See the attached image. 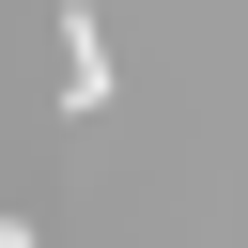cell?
Instances as JSON below:
<instances>
[{
	"instance_id": "1",
	"label": "cell",
	"mask_w": 248,
	"mask_h": 248,
	"mask_svg": "<svg viewBox=\"0 0 248 248\" xmlns=\"http://www.w3.org/2000/svg\"><path fill=\"white\" fill-rule=\"evenodd\" d=\"M62 108H78V124L108 108V31H93V0H62Z\"/></svg>"
}]
</instances>
